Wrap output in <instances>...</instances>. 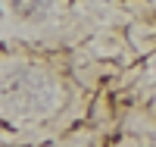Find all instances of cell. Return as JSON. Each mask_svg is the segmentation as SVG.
Here are the masks:
<instances>
[{
  "instance_id": "obj_1",
  "label": "cell",
  "mask_w": 156,
  "mask_h": 147,
  "mask_svg": "<svg viewBox=\"0 0 156 147\" xmlns=\"http://www.w3.org/2000/svg\"><path fill=\"white\" fill-rule=\"evenodd\" d=\"M12 6H16V13L25 16V19H37V16H44V9H47L44 0H12Z\"/></svg>"
}]
</instances>
